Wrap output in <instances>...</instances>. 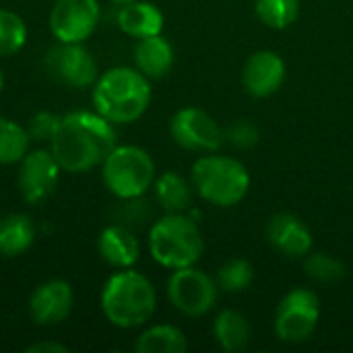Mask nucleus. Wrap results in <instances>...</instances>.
Here are the masks:
<instances>
[{
  "label": "nucleus",
  "instance_id": "obj_1",
  "mask_svg": "<svg viewBox=\"0 0 353 353\" xmlns=\"http://www.w3.org/2000/svg\"><path fill=\"white\" fill-rule=\"evenodd\" d=\"M118 145L116 124L97 112H68L58 118L50 151L66 174H87Z\"/></svg>",
  "mask_w": 353,
  "mask_h": 353
},
{
  "label": "nucleus",
  "instance_id": "obj_2",
  "mask_svg": "<svg viewBox=\"0 0 353 353\" xmlns=\"http://www.w3.org/2000/svg\"><path fill=\"white\" fill-rule=\"evenodd\" d=\"M91 101L112 124H132L151 103V83L139 68L114 66L99 72L91 87Z\"/></svg>",
  "mask_w": 353,
  "mask_h": 353
},
{
  "label": "nucleus",
  "instance_id": "obj_3",
  "mask_svg": "<svg viewBox=\"0 0 353 353\" xmlns=\"http://www.w3.org/2000/svg\"><path fill=\"white\" fill-rule=\"evenodd\" d=\"M99 306L105 321L118 329H137L151 321L157 310V292L139 271L118 269L101 288Z\"/></svg>",
  "mask_w": 353,
  "mask_h": 353
},
{
  "label": "nucleus",
  "instance_id": "obj_4",
  "mask_svg": "<svg viewBox=\"0 0 353 353\" xmlns=\"http://www.w3.org/2000/svg\"><path fill=\"white\" fill-rule=\"evenodd\" d=\"M149 252L165 269L194 267L205 252V238L194 219L184 213H165L149 230Z\"/></svg>",
  "mask_w": 353,
  "mask_h": 353
},
{
  "label": "nucleus",
  "instance_id": "obj_5",
  "mask_svg": "<svg viewBox=\"0 0 353 353\" xmlns=\"http://www.w3.org/2000/svg\"><path fill=\"white\" fill-rule=\"evenodd\" d=\"M190 182L207 203L215 207H234L246 196L250 174L244 163L234 157L203 155L192 165Z\"/></svg>",
  "mask_w": 353,
  "mask_h": 353
},
{
  "label": "nucleus",
  "instance_id": "obj_6",
  "mask_svg": "<svg viewBox=\"0 0 353 353\" xmlns=\"http://www.w3.org/2000/svg\"><path fill=\"white\" fill-rule=\"evenodd\" d=\"M99 168L105 188L120 201L141 199L155 182V161L137 145H116Z\"/></svg>",
  "mask_w": 353,
  "mask_h": 353
},
{
  "label": "nucleus",
  "instance_id": "obj_7",
  "mask_svg": "<svg viewBox=\"0 0 353 353\" xmlns=\"http://www.w3.org/2000/svg\"><path fill=\"white\" fill-rule=\"evenodd\" d=\"M219 298V285L196 267L176 269L168 279V300L184 316L201 319L209 314Z\"/></svg>",
  "mask_w": 353,
  "mask_h": 353
},
{
  "label": "nucleus",
  "instance_id": "obj_8",
  "mask_svg": "<svg viewBox=\"0 0 353 353\" xmlns=\"http://www.w3.org/2000/svg\"><path fill=\"white\" fill-rule=\"evenodd\" d=\"M321 319V300L312 290L296 288L283 296L275 312V333L285 343L308 341Z\"/></svg>",
  "mask_w": 353,
  "mask_h": 353
},
{
  "label": "nucleus",
  "instance_id": "obj_9",
  "mask_svg": "<svg viewBox=\"0 0 353 353\" xmlns=\"http://www.w3.org/2000/svg\"><path fill=\"white\" fill-rule=\"evenodd\" d=\"M43 66L54 81L70 89L93 87L99 77L97 60L83 43H58L46 54Z\"/></svg>",
  "mask_w": 353,
  "mask_h": 353
},
{
  "label": "nucleus",
  "instance_id": "obj_10",
  "mask_svg": "<svg viewBox=\"0 0 353 353\" xmlns=\"http://www.w3.org/2000/svg\"><path fill=\"white\" fill-rule=\"evenodd\" d=\"M170 134L176 145L196 153H215L225 139L217 120L194 105H186L172 116Z\"/></svg>",
  "mask_w": 353,
  "mask_h": 353
},
{
  "label": "nucleus",
  "instance_id": "obj_11",
  "mask_svg": "<svg viewBox=\"0 0 353 353\" xmlns=\"http://www.w3.org/2000/svg\"><path fill=\"white\" fill-rule=\"evenodd\" d=\"M99 17L97 0H56L48 23L58 43H85L95 33Z\"/></svg>",
  "mask_w": 353,
  "mask_h": 353
},
{
  "label": "nucleus",
  "instance_id": "obj_12",
  "mask_svg": "<svg viewBox=\"0 0 353 353\" xmlns=\"http://www.w3.org/2000/svg\"><path fill=\"white\" fill-rule=\"evenodd\" d=\"M62 168L50 149H33L19 163V192L25 203L39 205L54 194Z\"/></svg>",
  "mask_w": 353,
  "mask_h": 353
},
{
  "label": "nucleus",
  "instance_id": "obj_13",
  "mask_svg": "<svg viewBox=\"0 0 353 353\" xmlns=\"http://www.w3.org/2000/svg\"><path fill=\"white\" fill-rule=\"evenodd\" d=\"M74 306L72 285L64 279H48L29 296V316L39 327H56L68 319Z\"/></svg>",
  "mask_w": 353,
  "mask_h": 353
},
{
  "label": "nucleus",
  "instance_id": "obj_14",
  "mask_svg": "<svg viewBox=\"0 0 353 353\" xmlns=\"http://www.w3.org/2000/svg\"><path fill=\"white\" fill-rule=\"evenodd\" d=\"M288 68L277 52H254L242 68V85L252 97H269L277 93L285 81Z\"/></svg>",
  "mask_w": 353,
  "mask_h": 353
},
{
  "label": "nucleus",
  "instance_id": "obj_15",
  "mask_svg": "<svg viewBox=\"0 0 353 353\" xmlns=\"http://www.w3.org/2000/svg\"><path fill=\"white\" fill-rule=\"evenodd\" d=\"M269 244L288 259H304L312 250L308 225L294 213H277L267 223Z\"/></svg>",
  "mask_w": 353,
  "mask_h": 353
},
{
  "label": "nucleus",
  "instance_id": "obj_16",
  "mask_svg": "<svg viewBox=\"0 0 353 353\" xmlns=\"http://www.w3.org/2000/svg\"><path fill=\"white\" fill-rule=\"evenodd\" d=\"M97 252L114 269H130L141 256V244L126 225H108L97 238Z\"/></svg>",
  "mask_w": 353,
  "mask_h": 353
},
{
  "label": "nucleus",
  "instance_id": "obj_17",
  "mask_svg": "<svg viewBox=\"0 0 353 353\" xmlns=\"http://www.w3.org/2000/svg\"><path fill=\"white\" fill-rule=\"evenodd\" d=\"M116 23H118L120 31L126 33L128 37L143 39V37L159 35L163 31L165 19H163V12L159 10V6H155L153 2L132 0V2L120 6V10L116 14Z\"/></svg>",
  "mask_w": 353,
  "mask_h": 353
},
{
  "label": "nucleus",
  "instance_id": "obj_18",
  "mask_svg": "<svg viewBox=\"0 0 353 353\" xmlns=\"http://www.w3.org/2000/svg\"><path fill=\"white\" fill-rule=\"evenodd\" d=\"M174 66V48L159 33L137 39L134 46V68H139L149 81L163 79Z\"/></svg>",
  "mask_w": 353,
  "mask_h": 353
},
{
  "label": "nucleus",
  "instance_id": "obj_19",
  "mask_svg": "<svg viewBox=\"0 0 353 353\" xmlns=\"http://www.w3.org/2000/svg\"><path fill=\"white\" fill-rule=\"evenodd\" d=\"M37 236L33 219L25 213H10L0 219V256L17 259L25 254Z\"/></svg>",
  "mask_w": 353,
  "mask_h": 353
},
{
  "label": "nucleus",
  "instance_id": "obj_20",
  "mask_svg": "<svg viewBox=\"0 0 353 353\" xmlns=\"http://www.w3.org/2000/svg\"><path fill=\"white\" fill-rule=\"evenodd\" d=\"M213 337L223 352H244L252 337L250 323L236 310H223L213 323Z\"/></svg>",
  "mask_w": 353,
  "mask_h": 353
},
{
  "label": "nucleus",
  "instance_id": "obj_21",
  "mask_svg": "<svg viewBox=\"0 0 353 353\" xmlns=\"http://www.w3.org/2000/svg\"><path fill=\"white\" fill-rule=\"evenodd\" d=\"M155 199L165 213H184L192 203V182L178 172H163L155 178Z\"/></svg>",
  "mask_w": 353,
  "mask_h": 353
},
{
  "label": "nucleus",
  "instance_id": "obj_22",
  "mask_svg": "<svg viewBox=\"0 0 353 353\" xmlns=\"http://www.w3.org/2000/svg\"><path fill=\"white\" fill-rule=\"evenodd\" d=\"M134 350L137 353H184L188 341L174 325H153L137 337Z\"/></svg>",
  "mask_w": 353,
  "mask_h": 353
},
{
  "label": "nucleus",
  "instance_id": "obj_23",
  "mask_svg": "<svg viewBox=\"0 0 353 353\" xmlns=\"http://www.w3.org/2000/svg\"><path fill=\"white\" fill-rule=\"evenodd\" d=\"M31 151L27 126L0 116V165H14Z\"/></svg>",
  "mask_w": 353,
  "mask_h": 353
},
{
  "label": "nucleus",
  "instance_id": "obj_24",
  "mask_svg": "<svg viewBox=\"0 0 353 353\" xmlns=\"http://www.w3.org/2000/svg\"><path fill=\"white\" fill-rule=\"evenodd\" d=\"M256 17L271 29H288L300 17V0H254Z\"/></svg>",
  "mask_w": 353,
  "mask_h": 353
},
{
  "label": "nucleus",
  "instance_id": "obj_25",
  "mask_svg": "<svg viewBox=\"0 0 353 353\" xmlns=\"http://www.w3.org/2000/svg\"><path fill=\"white\" fill-rule=\"evenodd\" d=\"M27 23L14 10L0 8V58L12 56L27 43Z\"/></svg>",
  "mask_w": 353,
  "mask_h": 353
},
{
  "label": "nucleus",
  "instance_id": "obj_26",
  "mask_svg": "<svg viewBox=\"0 0 353 353\" xmlns=\"http://www.w3.org/2000/svg\"><path fill=\"white\" fill-rule=\"evenodd\" d=\"M215 281L221 292H228V294L246 292L254 281V267L246 259H232L219 267Z\"/></svg>",
  "mask_w": 353,
  "mask_h": 353
},
{
  "label": "nucleus",
  "instance_id": "obj_27",
  "mask_svg": "<svg viewBox=\"0 0 353 353\" xmlns=\"http://www.w3.org/2000/svg\"><path fill=\"white\" fill-rule=\"evenodd\" d=\"M304 271L316 283H337L345 277V265L327 252H308L304 261Z\"/></svg>",
  "mask_w": 353,
  "mask_h": 353
},
{
  "label": "nucleus",
  "instance_id": "obj_28",
  "mask_svg": "<svg viewBox=\"0 0 353 353\" xmlns=\"http://www.w3.org/2000/svg\"><path fill=\"white\" fill-rule=\"evenodd\" d=\"M58 118L56 114L52 112H37L31 116L29 124H27V132L31 137V141L35 143H43V141H52L54 137V130H56V124H58Z\"/></svg>",
  "mask_w": 353,
  "mask_h": 353
},
{
  "label": "nucleus",
  "instance_id": "obj_29",
  "mask_svg": "<svg viewBox=\"0 0 353 353\" xmlns=\"http://www.w3.org/2000/svg\"><path fill=\"white\" fill-rule=\"evenodd\" d=\"M228 139L232 141V145L240 149H250L259 143V130L252 122L240 120V122H234V126L228 132Z\"/></svg>",
  "mask_w": 353,
  "mask_h": 353
},
{
  "label": "nucleus",
  "instance_id": "obj_30",
  "mask_svg": "<svg viewBox=\"0 0 353 353\" xmlns=\"http://www.w3.org/2000/svg\"><path fill=\"white\" fill-rule=\"evenodd\" d=\"M29 353H66L68 347L64 343H56V341H39L27 347Z\"/></svg>",
  "mask_w": 353,
  "mask_h": 353
},
{
  "label": "nucleus",
  "instance_id": "obj_31",
  "mask_svg": "<svg viewBox=\"0 0 353 353\" xmlns=\"http://www.w3.org/2000/svg\"><path fill=\"white\" fill-rule=\"evenodd\" d=\"M112 4H118V6H122V4H128V2H132V0H110Z\"/></svg>",
  "mask_w": 353,
  "mask_h": 353
},
{
  "label": "nucleus",
  "instance_id": "obj_32",
  "mask_svg": "<svg viewBox=\"0 0 353 353\" xmlns=\"http://www.w3.org/2000/svg\"><path fill=\"white\" fill-rule=\"evenodd\" d=\"M2 89H4V72L0 68V93H2Z\"/></svg>",
  "mask_w": 353,
  "mask_h": 353
}]
</instances>
